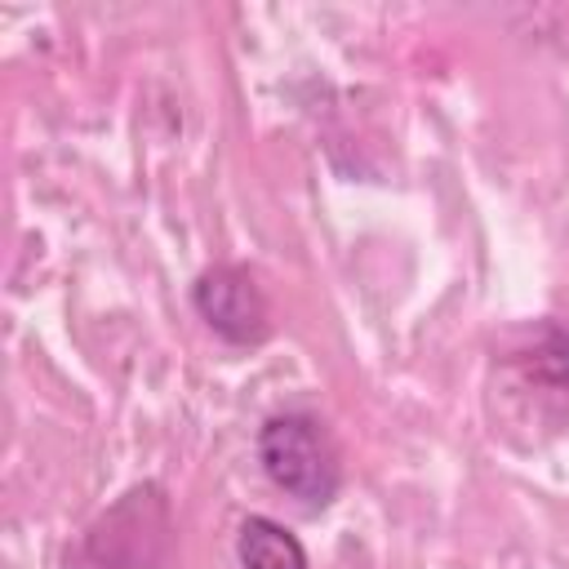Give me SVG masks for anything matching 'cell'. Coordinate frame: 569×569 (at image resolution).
<instances>
[{
    "label": "cell",
    "mask_w": 569,
    "mask_h": 569,
    "mask_svg": "<svg viewBox=\"0 0 569 569\" xmlns=\"http://www.w3.org/2000/svg\"><path fill=\"white\" fill-rule=\"evenodd\" d=\"M258 462L276 489H284L307 511H320L338 498L342 462L320 418L276 413L258 427Z\"/></svg>",
    "instance_id": "cell-1"
},
{
    "label": "cell",
    "mask_w": 569,
    "mask_h": 569,
    "mask_svg": "<svg viewBox=\"0 0 569 569\" xmlns=\"http://www.w3.org/2000/svg\"><path fill=\"white\" fill-rule=\"evenodd\" d=\"M169 542V511L160 489H129L120 507H111L89 533L93 569H160Z\"/></svg>",
    "instance_id": "cell-2"
},
{
    "label": "cell",
    "mask_w": 569,
    "mask_h": 569,
    "mask_svg": "<svg viewBox=\"0 0 569 569\" xmlns=\"http://www.w3.org/2000/svg\"><path fill=\"white\" fill-rule=\"evenodd\" d=\"M191 307L200 311V320L218 338H227L236 347H253V342H262L271 333L267 293L236 262H218V267L200 271L196 284H191Z\"/></svg>",
    "instance_id": "cell-3"
},
{
    "label": "cell",
    "mask_w": 569,
    "mask_h": 569,
    "mask_svg": "<svg viewBox=\"0 0 569 569\" xmlns=\"http://www.w3.org/2000/svg\"><path fill=\"white\" fill-rule=\"evenodd\" d=\"M240 569H307V551L298 533H289L271 516H244L236 533Z\"/></svg>",
    "instance_id": "cell-4"
}]
</instances>
